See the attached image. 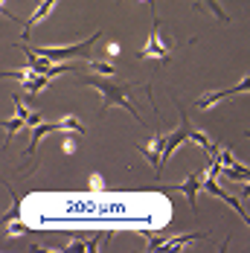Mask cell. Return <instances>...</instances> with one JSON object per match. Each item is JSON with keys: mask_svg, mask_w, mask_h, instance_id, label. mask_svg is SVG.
<instances>
[{"mask_svg": "<svg viewBox=\"0 0 250 253\" xmlns=\"http://www.w3.org/2000/svg\"><path fill=\"white\" fill-rule=\"evenodd\" d=\"M87 64H90V70H96L102 76H114V73H117L114 67H108V64H102V61H93V58H87Z\"/></svg>", "mask_w": 250, "mask_h": 253, "instance_id": "obj_11", "label": "cell"}, {"mask_svg": "<svg viewBox=\"0 0 250 253\" xmlns=\"http://www.w3.org/2000/svg\"><path fill=\"white\" fill-rule=\"evenodd\" d=\"M50 84V76L47 73H38V76H32L29 82H24V90L26 93H38V90H44Z\"/></svg>", "mask_w": 250, "mask_h": 253, "instance_id": "obj_8", "label": "cell"}, {"mask_svg": "<svg viewBox=\"0 0 250 253\" xmlns=\"http://www.w3.org/2000/svg\"><path fill=\"white\" fill-rule=\"evenodd\" d=\"M52 6H55V0H41V3H38V9L32 12V18H29V21H26V26H24V35H21L24 41H26V35H29V29H32L35 24H41V21H44V18L52 12Z\"/></svg>", "mask_w": 250, "mask_h": 253, "instance_id": "obj_7", "label": "cell"}, {"mask_svg": "<svg viewBox=\"0 0 250 253\" xmlns=\"http://www.w3.org/2000/svg\"><path fill=\"white\" fill-rule=\"evenodd\" d=\"M250 90V76L242 79L236 87H227V90H215V93H204V99H198V108H212L215 102L230 99V96H239V93H248Z\"/></svg>", "mask_w": 250, "mask_h": 253, "instance_id": "obj_5", "label": "cell"}, {"mask_svg": "<svg viewBox=\"0 0 250 253\" xmlns=\"http://www.w3.org/2000/svg\"><path fill=\"white\" fill-rule=\"evenodd\" d=\"M26 126H41V114H29V120H26Z\"/></svg>", "mask_w": 250, "mask_h": 253, "instance_id": "obj_14", "label": "cell"}, {"mask_svg": "<svg viewBox=\"0 0 250 253\" xmlns=\"http://www.w3.org/2000/svg\"><path fill=\"white\" fill-rule=\"evenodd\" d=\"M204 186V175H198V172H192V175L186 177L180 186H169V189H177V192H183V198L189 201V207L192 210H198V189Z\"/></svg>", "mask_w": 250, "mask_h": 253, "instance_id": "obj_6", "label": "cell"}, {"mask_svg": "<svg viewBox=\"0 0 250 253\" xmlns=\"http://www.w3.org/2000/svg\"><path fill=\"white\" fill-rule=\"evenodd\" d=\"M32 236V227H26L21 218H15V221H6V236Z\"/></svg>", "mask_w": 250, "mask_h": 253, "instance_id": "obj_9", "label": "cell"}, {"mask_svg": "<svg viewBox=\"0 0 250 253\" xmlns=\"http://www.w3.org/2000/svg\"><path fill=\"white\" fill-rule=\"evenodd\" d=\"M169 50H172V41H160V21L154 18L151 26V35L146 41V47L137 52V58H157V61H169Z\"/></svg>", "mask_w": 250, "mask_h": 253, "instance_id": "obj_3", "label": "cell"}, {"mask_svg": "<svg viewBox=\"0 0 250 253\" xmlns=\"http://www.w3.org/2000/svg\"><path fill=\"white\" fill-rule=\"evenodd\" d=\"M87 186H90L93 192H105V177H102L99 172H93V175L87 177Z\"/></svg>", "mask_w": 250, "mask_h": 253, "instance_id": "obj_10", "label": "cell"}, {"mask_svg": "<svg viewBox=\"0 0 250 253\" xmlns=\"http://www.w3.org/2000/svg\"><path fill=\"white\" fill-rule=\"evenodd\" d=\"M239 198H250V180L245 186H239Z\"/></svg>", "mask_w": 250, "mask_h": 253, "instance_id": "obj_15", "label": "cell"}, {"mask_svg": "<svg viewBox=\"0 0 250 253\" xmlns=\"http://www.w3.org/2000/svg\"><path fill=\"white\" fill-rule=\"evenodd\" d=\"M61 152H64V154H73V152H76V137H64V143H61Z\"/></svg>", "mask_w": 250, "mask_h": 253, "instance_id": "obj_12", "label": "cell"}, {"mask_svg": "<svg viewBox=\"0 0 250 253\" xmlns=\"http://www.w3.org/2000/svg\"><path fill=\"white\" fill-rule=\"evenodd\" d=\"M137 152H143L146 157H149V163H151V169L154 172H160L163 169V152H166V134H154L151 137V143L149 146H137Z\"/></svg>", "mask_w": 250, "mask_h": 253, "instance_id": "obj_4", "label": "cell"}, {"mask_svg": "<svg viewBox=\"0 0 250 253\" xmlns=\"http://www.w3.org/2000/svg\"><path fill=\"white\" fill-rule=\"evenodd\" d=\"M99 38H102V32L90 35L87 41H82V44H76V47H32V50L38 52L41 58H50V61H64V58H70V55H84V58H90V47H93Z\"/></svg>", "mask_w": 250, "mask_h": 253, "instance_id": "obj_2", "label": "cell"}, {"mask_svg": "<svg viewBox=\"0 0 250 253\" xmlns=\"http://www.w3.org/2000/svg\"><path fill=\"white\" fill-rule=\"evenodd\" d=\"M64 251H87V242H70Z\"/></svg>", "mask_w": 250, "mask_h": 253, "instance_id": "obj_13", "label": "cell"}, {"mask_svg": "<svg viewBox=\"0 0 250 253\" xmlns=\"http://www.w3.org/2000/svg\"><path fill=\"white\" fill-rule=\"evenodd\" d=\"M79 82L87 84V87H96L102 93V111H108L111 105H120V108H125L137 123H143V120H140V111L128 102V93H131L134 87H143V84H137V82H117L114 76H84V73H79Z\"/></svg>", "mask_w": 250, "mask_h": 253, "instance_id": "obj_1", "label": "cell"}, {"mask_svg": "<svg viewBox=\"0 0 250 253\" xmlns=\"http://www.w3.org/2000/svg\"><path fill=\"white\" fill-rule=\"evenodd\" d=\"M248 137H250V131H248Z\"/></svg>", "mask_w": 250, "mask_h": 253, "instance_id": "obj_17", "label": "cell"}, {"mask_svg": "<svg viewBox=\"0 0 250 253\" xmlns=\"http://www.w3.org/2000/svg\"><path fill=\"white\" fill-rule=\"evenodd\" d=\"M105 52H108V55H120V44H108V50Z\"/></svg>", "mask_w": 250, "mask_h": 253, "instance_id": "obj_16", "label": "cell"}]
</instances>
